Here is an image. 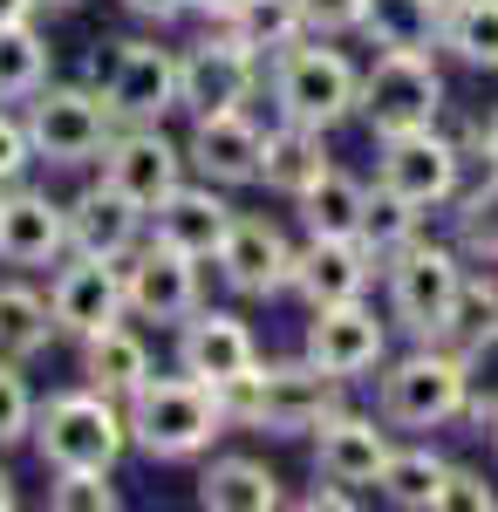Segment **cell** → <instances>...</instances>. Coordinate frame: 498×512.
I'll return each mask as SVG.
<instances>
[{
    "mask_svg": "<svg viewBox=\"0 0 498 512\" xmlns=\"http://www.w3.org/2000/svg\"><path fill=\"white\" fill-rule=\"evenodd\" d=\"M273 110L307 130H335V123L362 117V69L342 48H328V35H301L294 48H280L267 62Z\"/></svg>",
    "mask_w": 498,
    "mask_h": 512,
    "instance_id": "4",
    "label": "cell"
},
{
    "mask_svg": "<svg viewBox=\"0 0 498 512\" xmlns=\"http://www.w3.org/2000/svg\"><path fill=\"white\" fill-rule=\"evenodd\" d=\"M28 164H35V144H28V123L0 117V192H7V185H21V178H28Z\"/></svg>",
    "mask_w": 498,
    "mask_h": 512,
    "instance_id": "40",
    "label": "cell"
},
{
    "mask_svg": "<svg viewBox=\"0 0 498 512\" xmlns=\"http://www.w3.org/2000/svg\"><path fill=\"white\" fill-rule=\"evenodd\" d=\"M478 137H485V151L498 158V110H485V123H478Z\"/></svg>",
    "mask_w": 498,
    "mask_h": 512,
    "instance_id": "46",
    "label": "cell"
},
{
    "mask_svg": "<svg viewBox=\"0 0 498 512\" xmlns=\"http://www.w3.org/2000/svg\"><path fill=\"white\" fill-rule=\"evenodd\" d=\"M0 512H14V478L0 472Z\"/></svg>",
    "mask_w": 498,
    "mask_h": 512,
    "instance_id": "47",
    "label": "cell"
},
{
    "mask_svg": "<svg viewBox=\"0 0 498 512\" xmlns=\"http://www.w3.org/2000/svg\"><path fill=\"white\" fill-rule=\"evenodd\" d=\"M389 431L376 417H355V410H335L321 431H314V472L342 478V485H376L389 465Z\"/></svg>",
    "mask_w": 498,
    "mask_h": 512,
    "instance_id": "23",
    "label": "cell"
},
{
    "mask_svg": "<svg viewBox=\"0 0 498 512\" xmlns=\"http://www.w3.org/2000/svg\"><path fill=\"white\" fill-rule=\"evenodd\" d=\"M383 151H376V185L389 192H403L410 205H451L464 185V151L451 137H437V123L430 130H403V137H376Z\"/></svg>",
    "mask_w": 498,
    "mask_h": 512,
    "instance_id": "11",
    "label": "cell"
},
{
    "mask_svg": "<svg viewBox=\"0 0 498 512\" xmlns=\"http://www.w3.org/2000/svg\"><path fill=\"white\" fill-rule=\"evenodd\" d=\"M307 362H321L328 376H342V383H362L369 369H383L389 355V328L362 301H335V308H314L307 321Z\"/></svg>",
    "mask_w": 498,
    "mask_h": 512,
    "instance_id": "16",
    "label": "cell"
},
{
    "mask_svg": "<svg viewBox=\"0 0 498 512\" xmlns=\"http://www.w3.org/2000/svg\"><path fill=\"white\" fill-rule=\"evenodd\" d=\"M355 239H362L376 260H389V253H403L410 239H423V205H410V198L389 192V185H376V192H369V205H362Z\"/></svg>",
    "mask_w": 498,
    "mask_h": 512,
    "instance_id": "33",
    "label": "cell"
},
{
    "mask_svg": "<svg viewBox=\"0 0 498 512\" xmlns=\"http://www.w3.org/2000/svg\"><path fill=\"white\" fill-rule=\"evenodd\" d=\"M35 7H41V0H0V28H7V21H28Z\"/></svg>",
    "mask_w": 498,
    "mask_h": 512,
    "instance_id": "44",
    "label": "cell"
},
{
    "mask_svg": "<svg viewBox=\"0 0 498 512\" xmlns=\"http://www.w3.org/2000/svg\"><path fill=\"white\" fill-rule=\"evenodd\" d=\"M362 117L376 137H403V130H430L444 117V76L417 48H383L376 69L362 76Z\"/></svg>",
    "mask_w": 498,
    "mask_h": 512,
    "instance_id": "8",
    "label": "cell"
},
{
    "mask_svg": "<svg viewBox=\"0 0 498 512\" xmlns=\"http://www.w3.org/2000/svg\"><path fill=\"white\" fill-rule=\"evenodd\" d=\"M103 178H110L123 198H137L151 212L171 185H185V144L164 137V123H123L110 144H103Z\"/></svg>",
    "mask_w": 498,
    "mask_h": 512,
    "instance_id": "13",
    "label": "cell"
},
{
    "mask_svg": "<svg viewBox=\"0 0 498 512\" xmlns=\"http://www.w3.org/2000/svg\"><path fill=\"white\" fill-rule=\"evenodd\" d=\"M48 69H55V55L35 35V21H7L0 28V96L7 103H28L41 82H48Z\"/></svg>",
    "mask_w": 498,
    "mask_h": 512,
    "instance_id": "32",
    "label": "cell"
},
{
    "mask_svg": "<svg viewBox=\"0 0 498 512\" xmlns=\"http://www.w3.org/2000/svg\"><path fill=\"white\" fill-rule=\"evenodd\" d=\"M96 89L116 123H164L178 110V55L157 41H116L110 62H96Z\"/></svg>",
    "mask_w": 498,
    "mask_h": 512,
    "instance_id": "9",
    "label": "cell"
},
{
    "mask_svg": "<svg viewBox=\"0 0 498 512\" xmlns=\"http://www.w3.org/2000/svg\"><path fill=\"white\" fill-rule=\"evenodd\" d=\"M383 280H389V315L403 321V335L410 342H437L444 321H451V301L464 287V260H458V246L410 239L403 253L383 260Z\"/></svg>",
    "mask_w": 498,
    "mask_h": 512,
    "instance_id": "7",
    "label": "cell"
},
{
    "mask_svg": "<svg viewBox=\"0 0 498 512\" xmlns=\"http://www.w3.org/2000/svg\"><path fill=\"white\" fill-rule=\"evenodd\" d=\"M123 7H130L137 21H157V28L178 21V14H192V0H123Z\"/></svg>",
    "mask_w": 498,
    "mask_h": 512,
    "instance_id": "42",
    "label": "cell"
},
{
    "mask_svg": "<svg viewBox=\"0 0 498 512\" xmlns=\"http://www.w3.org/2000/svg\"><path fill=\"white\" fill-rule=\"evenodd\" d=\"M123 417H130V451H144L157 465H192L212 451V437H226V403L212 383L198 376H144V390L123 396Z\"/></svg>",
    "mask_w": 498,
    "mask_h": 512,
    "instance_id": "1",
    "label": "cell"
},
{
    "mask_svg": "<svg viewBox=\"0 0 498 512\" xmlns=\"http://www.w3.org/2000/svg\"><path fill=\"white\" fill-rule=\"evenodd\" d=\"M471 410V355L444 342H417L376 376V417L396 431H444Z\"/></svg>",
    "mask_w": 498,
    "mask_h": 512,
    "instance_id": "3",
    "label": "cell"
},
{
    "mask_svg": "<svg viewBox=\"0 0 498 512\" xmlns=\"http://www.w3.org/2000/svg\"><path fill=\"white\" fill-rule=\"evenodd\" d=\"M362 7L369 0H301L307 35H355L362 28Z\"/></svg>",
    "mask_w": 498,
    "mask_h": 512,
    "instance_id": "39",
    "label": "cell"
},
{
    "mask_svg": "<svg viewBox=\"0 0 498 512\" xmlns=\"http://www.w3.org/2000/svg\"><path fill=\"white\" fill-rule=\"evenodd\" d=\"M82 376H89V390L103 396H123L144 390V376H151V349H144V335H130L123 321H110V328H96L89 342H82Z\"/></svg>",
    "mask_w": 498,
    "mask_h": 512,
    "instance_id": "25",
    "label": "cell"
},
{
    "mask_svg": "<svg viewBox=\"0 0 498 512\" xmlns=\"http://www.w3.org/2000/svg\"><path fill=\"white\" fill-rule=\"evenodd\" d=\"M444 458L430 451V444H403V451H389V465L383 478H376V492H383L389 506H403V512H430L437 506V485H444Z\"/></svg>",
    "mask_w": 498,
    "mask_h": 512,
    "instance_id": "31",
    "label": "cell"
},
{
    "mask_svg": "<svg viewBox=\"0 0 498 512\" xmlns=\"http://www.w3.org/2000/svg\"><path fill=\"white\" fill-rule=\"evenodd\" d=\"M335 164H328V144H321V130H307V123H287L267 130V151H260V185L280 198H301L314 178H328Z\"/></svg>",
    "mask_w": 498,
    "mask_h": 512,
    "instance_id": "24",
    "label": "cell"
},
{
    "mask_svg": "<svg viewBox=\"0 0 498 512\" xmlns=\"http://www.w3.org/2000/svg\"><path fill=\"white\" fill-rule=\"evenodd\" d=\"M212 267H219V280H226L232 294H246V301H273V294L294 287V246H287V233H280L273 219L239 212Z\"/></svg>",
    "mask_w": 498,
    "mask_h": 512,
    "instance_id": "14",
    "label": "cell"
},
{
    "mask_svg": "<svg viewBox=\"0 0 498 512\" xmlns=\"http://www.w3.org/2000/svg\"><path fill=\"white\" fill-rule=\"evenodd\" d=\"M123 294H130V315L137 321H178L198 315V260L164 246V239H144L123 267Z\"/></svg>",
    "mask_w": 498,
    "mask_h": 512,
    "instance_id": "15",
    "label": "cell"
},
{
    "mask_svg": "<svg viewBox=\"0 0 498 512\" xmlns=\"http://www.w3.org/2000/svg\"><path fill=\"white\" fill-rule=\"evenodd\" d=\"M492 506H498V492L478 472H464V465H451L444 485H437V512H492Z\"/></svg>",
    "mask_w": 498,
    "mask_h": 512,
    "instance_id": "38",
    "label": "cell"
},
{
    "mask_svg": "<svg viewBox=\"0 0 498 512\" xmlns=\"http://www.w3.org/2000/svg\"><path fill=\"white\" fill-rule=\"evenodd\" d=\"M444 349L458 355H485L498 349V280L492 274H464L458 301H451V321H444V335H437Z\"/></svg>",
    "mask_w": 498,
    "mask_h": 512,
    "instance_id": "28",
    "label": "cell"
},
{
    "mask_svg": "<svg viewBox=\"0 0 498 512\" xmlns=\"http://www.w3.org/2000/svg\"><path fill=\"white\" fill-rule=\"evenodd\" d=\"M69 253V205L48 192L7 185L0 192V260L7 267H55Z\"/></svg>",
    "mask_w": 498,
    "mask_h": 512,
    "instance_id": "22",
    "label": "cell"
},
{
    "mask_svg": "<svg viewBox=\"0 0 498 512\" xmlns=\"http://www.w3.org/2000/svg\"><path fill=\"white\" fill-rule=\"evenodd\" d=\"M35 437V396L21 383V362H0V444Z\"/></svg>",
    "mask_w": 498,
    "mask_h": 512,
    "instance_id": "37",
    "label": "cell"
},
{
    "mask_svg": "<svg viewBox=\"0 0 498 512\" xmlns=\"http://www.w3.org/2000/svg\"><path fill=\"white\" fill-rule=\"evenodd\" d=\"M48 506L55 512H116L123 492L110 485V472H55L48 478Z\"/></svg>",
    "mask_w": 498,
    "mask_h": 512,
    "instance_id": "36",
    "label": "cell"
},
{
    "mask_svg": "<svg viewBox=\"0 0 498 512\" xmlns=\"http://www.w3.org/2000/svg\"><path fill=\"white\" fill-rule=\"evenodd\" d=\"M28 144H35V164H55V171H76V164H96L103 144L116 137V117L103 103V89H82V82H41L28 96Z\"/></svg>",
    "mask_w": 498,
    "mask_h": 512,
    "instance_id": "6",
    "label": "cell"
},
{
    "mask_svg": "<svg viewBox=\"0 0 498 512\" xmlns=\"http://www.w3.org/2000/svg\"><path fill=\"white\" fill-rule=\"evenodd\" d=\"M239 7H246V0H192V14H205V21H219V28H226L232 14H239Z\"/></svg>",
    "mask_w": 498,
    "mask_h": 512,
    "instance_id": "43",
    "label": "cell"
},
{
    "mask_svg": "<svg viewBox=\"0 0 498 512\" xmlns=\"http://www.w3.org/2000/svg\"><path fill=\"white\" fill-rule=\"evenodd\" d=\"M232 219H239V212L219 198V185L198 178V185H171V192L151 205V239L178 246V253H192V260H219Z\"/></svg>",
    "mask_w": 498,
    "mask_h": 512,
    "instance_id": "21",
    "label": "cell"
},
{
    "mask_svg": "<svg viewBox=\"0 0 498 512\" xmlns=\"http://www.w3.org/2000/svg\"><path fill=\"white\" fill-rule=\"evenodd\" d=\"M226 417L239 431L267 437H314L335 410H342V376H328L321 362H253L239 383L219 390Z\"/></svg>",
    "mask_w": 498,
    "mask_h": 512,
    "instance_id": "2",
    "label": "cell"
},
{
    "mask_svg": "<svg viewBox=\"0 0 498 512\" xmlns=\"http://www.w3.org/2000/svg\"><path fill=\"white\" fill-rule=\"evenodd\" d=\"M144 226H151V212H144L137 198H123L110 178H96V185H82V192L69 198V253L130 260V253L144 246Z\"/></svg>",
    "mask_w": 498,
    "mask_h": 512,
    "instance_id": "19",
    "label": "cell"
},
{
    "mask_svg": "<svg viewBox=\"0 0 498 512\" xmlns=\"http://www.w3.org/2000/svg\"><path fill=\"white\" fill-rule=\"evenodd\" d=\"M41 7H55V14H69V7H82V0H41Z\"/></svg>",
    "mask_w": 498,
    "mask_h": 512,
    "instance_id": "48",
    "label": "cell"
},
{
    "mask_svg": "<svg viewBox=\"0 0 498 512\" xmlns=\"http://www.w3.org/2000/svg\"><path fill=\"white\" fill-rule=\"evenodd\" d=\"M437 7H458V0H437Z\"/></svg>",
    "mask_w": 498,
    "mask_h": 512,
    "instance_id": "49",
    "label": "cell"
},
{
    "mask_svg": "<svg viewBox=\"0 0 498 512\" xmlns=\"http://www.w3.org/2000/svg\"><path fill=\"white\" fill-rule=\"evenodd\" d=\"M471 417H478V424L492 431V444H498V396H492V403H471Z\"/></svg>",
    "mask_w": 498,
    "mask_h": 512,
    "instance_id": "45",
    "label": "cell"
},
{
    "mask_svg": "<svg viewBox=\"0 0 498 512\" xmlns=\"http://www.w3.org/2000/svg\"><path fill=\"white\" fill-rule=\"evenodd\" d=\"M444 48L464 69H498V0H458L444 7Z\"/></svg>",
    "mask_w": 498,
    "mask_h": 512,
    "instance_id": "35",
    "label": "cell"
},
{
    "mask_svg": "<svg viewBox=\"0 0 498 512\" xmlns=\"http://www.w3.org/2000/svg\"><path fill=\"white\" fill-rule=\"evenodd\" d=\"M307 512H355V485H342V478H321L314 472V492L301 499Z\"/></svg>",
    "mask_w": 498,
    "mask_h": 512,
    "instance_id": "41",
    "label": "cell"
},
{
    "mask_svg": "<svg viewBox=\"0 0 498 512\" xmlns=\"http://www.w3.org/2000/svg\"><path fill=\"white\" fill-rule=\"evenodd\" d=\"M48 308H55V335L69 342H89L96 328L130 315V294H123V260H103V253H76L55 287H48Z\"/></svg>",
    "mask_w": 498,
    "mask_h": 512,
    "instance_id": "12",
    "label": "cell"
},
{
    "mask_svg": "<svg viewBox=\"0 0 498 512\" xmlns=\"http://www.w3.org/2000/svg\"><path fill=\"white\" fill-rule=\"evenodd\" d=\"M376 253L362 239H335V233H307V246H294V294L307 308H335V301H362L376 280Z\"/></svg>",
    "mask_w": 498,
    "mask_h": 512,
    "instance_id": "18",
    "label": "cell"
},
{
    "mask_svg": "<svg viewBox=\"0 0 498 512\" xmlns=\"http://www.w3.org/2000/svg\"><path fill=\"white\" fill-rule=\"evenodd\" d=\"M253 89H260V55L232 35V28L192 41V48L178 55V110H192V117L246 110Z\"/></svg>",
    "mask_w": 498,
    "mask_h": 512,
    "instance_id": "10",
    "label": "cell"
},
{
    "mask_svg": "<svg viewBox=\"0 0 498 512\" xmlns=\"http://www.w3.org/2000/svg\"><path fill=\"white\" fill-rule=\"evenodd\" d=\"M362 35L376 48H444V7L437 0H369L362 7Z\"/></svg>",
    "mask_w": 498,
    "mask_h": 512,
    "instance_id": "27",
    "label": "cell"
},
{
    "mask_svg": "<svg viewBox=\"0 0 498 512\" xmlns=\"http://www.w3.org/2000/svg\"><path fill=\"white\" fill-rule=\"evenodd\" d=\"M48 335H55V308L41 301L35 287L7 280L0 287V362H35L48 349Z\"/></svg>",
    "mask_w": 498,
    "mask_h": 512,
    "instance_id": "29",
    "label": "cell"
},
{
    "mask_svg": "<svg viewBox=\"0 0 498 512\" xmlns=\"http://www.w3.org/2000/svg\"><path fill=\"white\" fill-rule=\"evenodd\" d=\"M198 506L205 512H273L280 506V478L260 458H212L198 472Z\"/></svg>",
    "mask_w": 498,
    "mask_h": 512,
    "instance_id": "26",
    "label": "cell"
},
{
    "mask_svg": "<svg viewBox=\"0 0 498 512\" xmlns=\"http://www.w3.org/2000/svg\"><path fill=\"white\" fill-rule=\"evenodd\" d=\"M301 226L307 233H335V239H355L362 226V205H369V185H355L348 171H328V178H314L301 198Z\"/></svg>",
    "mask_w": 498,
    "mask_h": 512,
    "instance_id": "30",
    "label": "cell"
},
{
    "mask_svg": "<svg viewBox=\"0 0 498 512\" xmlns=\"http://www.w3.org/2000/svg\"><path fill=\"white\" fill-rule=\"evenodd\" d=\"M226 28L246 41L253 55H267V62H273L280 48H294V41L307 35V14H301V0H246Z\"/></svg>",
    "mask_w": 498,
    "mask_h": 512,
    "instance_id": "34",
    "label": "cell"
},
{
    "mask_svg": "<svg viewBox=\"0 0 498 512\" xmlns=\"http://www.w3.org/2000/svg\"><path fill=\"white\" fill-rule=\"evenodd\" d=\"M253 362H260V342H253V328H246L239 315H226V308H198V315L178 321V369H185V376L226 390V383H239Z\"/></svg>",
    "mask_w": 498,
    "mask_h": 512,
    "instance_id": "17",
    "label": "cell"
},
{
    "mask_svg": "<svg viewBox=\"0 0 498 512\" xmlns=\"http://www.w3.org/2000/svg\"><path fill=\"white\" fill-rule=\"evenodd\" d=\"M35 451L48 472H116L130 451V417L103 390H62L35 410Z\"/></svg>",
    "mask_w": 498,
    "mask_h": 512,
    "instance_id": "5",
    "label": "cell"
},
{
    "mask_svg": "<svg viewBox=\"0 0 498 512\" xmlns=\"http://www.w3.org/2000/svg\"><path fill=\"white\" fill-rule=\"evenodd\" d=\"M260 151H267V130L246 110L192 117V137H185V164L212 185H260Z\"/></svg>",
    "mask_w": 498,
    "mask_h": 512,
    "instance_id": "20",
    "label": "cell"
}]
</instances>
